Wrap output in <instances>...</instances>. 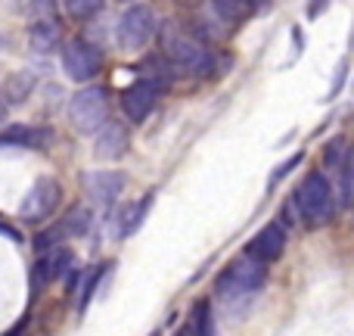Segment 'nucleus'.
<instances>
[{"label":"nucleus","mask_w":354,"mask_h":336,"mask_svg":"<svg viewBox=\"0 0 354 336\" xmlns=\"http://www.w3.org/2000/svg\"><path fill=\"white\" fill-rule=\"evenodd\" d=\"M162 53H165V62L187 75H212L214 66V53L205 44V37H199L196 31L183 28L177 22H165L162 25Z\"/></svg>","instance_id":"f257e3e1"},{"label":"nucleus","mask_w":354,"mask_h":336,"mask_svg":"<svg viewBox=\"0 0 354 336\" xmlns=\"http://www.w3.org/2000/svg\"><path fill=\"white\" fill-rule=\"evenodd\" d=\"M264 277H268V268L255 258L243 256L233 258L224 271L214 281V296H218L224 306H236V302H245L264 287Z\"/></svg>","instance_id":"f03ea898"},{"label":"nucleus","mask_w":354,"mask_h":336,"mask_svg":"<svg viewBox=\"0 0 354 336\" xmlns=\"http://www.w3.org/2000/svg\"><path fill=\"white\" fill-rule=\"evenodd\" d=\"M295 209H299L301 221L311 231L330 224L333 209H336V196H333V184L324 171H308L301 177V184L295 187Z\"/></svg>","instance_id":"7ed1b4c3"},{"label":"nucleus","mask_w":354,"mask_h":336,"mask_svg":"<svg viewBox=\"0 0 354 336\" xmlns=\"http://www.w3.org/2000/svg\"><path fill=\"white\" fill-rule=\"evenodd\" d=\"M159 31V19H156L153 6L147 3H131L128 10L118 16L115 25V41L122 50H143Z\"/></svg>","instance_id":"20e7f679"},{"label":"nucleus","mask_w":354,"mask_h":336,"mask_svg":"<svg viewBox=\"0 0 354 336\" xmlns=\"http://www.w3.org/2000/svg\"><path fill=\"white\" fill-rule=\"evenodd\" d=\"M68 118L81 134H97L109 122V97L103 87H81L68 103Z\"/></svg>","instance_id":"39448f33"},{"label":"nucleus","mask_w":354,"mask_h":336,"mask_svg":"<svg viewBox=\"0 0 354 336\" xmlns=\"http://www.w3.org/2000/svg\"><path fill=\"white\" fill-rule=\"evenodd\" d=\"M59 56H62V69H66V75L72 81H78V85L93 81L100 75V69H103V53H100L91 41H84V37H72V41H66Z\"/></svg>","instance_id":"423d86ee"},{"label":"nucleus","mask_w":354,"mask_h":336,"mask_svg":"<svg viewBox=\"0 0 354 336\" xmlns=\"http://www.w3.org/2000/svg\"><path fill=\"white\" fill-rule=\"evenodd\" d=\"M59 200H62V184L56 177H37L31 184V190L25 193L22 206H19V218H25V221L50 218L56 212V206H59Z\"/></svg>","instance_id":"0eeeda50"},{"label":"nucleus","mask_w":354,"mask_h":336,"mask_svg":"<svg viewBox=\"0 0 354 336\" xmlns=\"http://www.w3.org/2000/svg\"><path fill=\"white\" fill-rule=\"evenodd\" d=\"M159 97H162V87H156L149 78L137 75V81H131V85L122 91V100H118V103H122V112L131 118V122L140 125V122H147L149 112L156 109Z\"/></svg>","instance_id":"6e6552de"},{"label":"nucleus","mask_w":354,"mask_h":336,"mask_svg":"<svg viewBox=\"0 0 354 336\" xmlns=\"http://www.w3.org/2000/svg\"><path fill=\"white\" fill-rule=\"evenodd\" d=\"M72 262L75 258H72V252H68L66 246H53V249L41 252V258L35 262V271H31V290L41 293L47 283L59 281V277L72 268Z\"/></svg>","instance_id":"1a4fd4ad"},{"label":"nucleus","mask_w":354,"mask_h":336,"mask_svg":"<svg viewBox=\"0 0 354 336\" xmlns=\"http://www.w3.org/2000/svg\"><path fill=\"white\" fill-rule=\"evenodd\" d=\"M283 252H286V231H283L280 224H264L261 231L249 240V246H245V256L261 265L277 262Z\"/></svg>","instance_id":"9d476101"},{"label":"nucleus","mask_w":354,"mask_h":336,"mask_svg":"<svg viewBox=\"0 0 354 336\" xmlns=\"http://www.w3.org/2000/svg\"><path fill=\"white\" fill-rule=\"evenodd\" d=\"M81 184H84L91 202H97V206H112V202L118 200V193L124 190V175L122 171H87V175L81 177Z\"/></svg>","instance_id":"9b49d317"},{"label":"nucleus","mask_w":354,"mask_h":336,"mask_svg":"<svg viewBox=\"0 0 354 336\" xmlns=\"http://www.w3.org/2000/svg\"><path fill=\"white\" fill-rule=\"evenodd\" d=\"M50 141H53V131L37 128V125H12L0 131V150H44Z\"/></svg>","instance_id":"f8f14e48"},{"label":"nucleus","mask_w":354,"mask_h":336,"mask_svg":"<svg viewBox=\"0 0 354 336\" xmlns=\"http://www.w3.org/2000/svg\"><path fill=\"white\" fill-rule=\"evenodd\" d=\"M128 143H131V134L122 122H106L103 128L97 131V143H93V153L97 159H106V162H118L124 153H128Z\"/></svg>","instance_id":"ddd939ff"},{"label":"nucleus","mask_w":354,"mask_h":336,"mask_svg":"<svg viewBox=\"0 0 354 336\" xmlns=\"http://www.w3.org/2000/svg\"><path fill=\"white\" fill-rule=\"evenodd\" d=\"M149 209H153V193H147L140 202H128V206L118 209L115 218H112V221H115V237L118 240L134 237V233L143 227V221H147Z\"/></svg>","instance_id":"4468645a"},{"label":"nucleus","mask_w":354,"mask_h":336,"mask_svg":"<svg viewBox=\"0 0 354 336\" xmlns=\"http://www.w3.org/2000/svg\"><path fill=\"white\" fill-rule=\"evenodd\" d=\"M59 25L53 22V19H37V22H31L28 28V41H31V50H37V53H50V50L59 47Z\"/></svg>","instance_id":"2eb2a0df"},{"label":"nucleus","mask_w":354,"mask_h":336,"mask_svg":"<svg viewBox=\"0 0 354 336\" xmlns=\"http://www.w3.org/2000/svg\"><path fill=\"white\" fill-rule=\"evenodd\" d=\"M91 227H93V212L87 206H75L72 212L62 218V231H66V237H84Z\"/></svg>","instance_id":"dca6fc26"},{"label":"nucleus","mask_w":354,"mask_h":336,"mask_svg":"<svg viewBox=\"0 0 354 336\" xmlns=\"http://www.w3.org/2000/svg\"><path fill=\"white\" fill-rule=\"evenodd\" d=\"M189 330H193V336H214V318H212V302L208 299H199L193 306Z\"/></svg>","instance_id":"f3484780"},{"label":"nucleus","mask_w":354,"mask_h":336,"mask_svg":"<svg viewBox=\"0 0 354 336\" xmlns=\"http://www.w3.org/2000/svg\"><path fill=\"white\" fill-rule=\"evenodd\" d=\"M106 0H62L66 6V16L75 19V22H91L100 10H103Z\"/></svg>","instance_id":"a211bd4d"},{"label":"nucleus","mask_w":354,"mask_h":336,"mask_svg":"<svg viewBox=\"0 0 354 336\" xmlns=\"http://www.w3.org/2000/svg\"><path fill=\"white\" fill-rule=\"evenodd\" d=\"M31 87H35V78H31V75H25V72L12 75L3 87V100L6 103H22V100H28Z\"/></svg>","instance_id":"6ab92c4d"},{"label":"nucleus","mask_w":354,"mask_h":336,"mask_svg":"<svg viewBox=\"0 0 354 336\" xmlns=\"http://www.w3.org/2000/svg\"><path fill=\"white\" fill-rule=\"evenodd\" d=\"M103 274H106V265H97V268H91V274L84 277V287H81V296H78V312L81 315H84L87 306H91V299H93V293H97Z\"/></svg>","instance_id":"aec40b11"},{"label":"nucleus","mask_w":354,"mask_h":336,"mask_svg":"<svg viewBox=\"0 0 354 336\" xmlns=\"http://www.w3.org/2000/svg\"><path fill=\"white\" fill-rule=\"evenodd\" d=\"M299 162H301V153L289 156V162H280V166H277V171H274V177H270V190H274V187H277V184H280V181H283V177H286V175H289V171H292L295 166H299Z\"/></svg>","instance_id":"412c9836"},{"label":"nucleus","mask_w":354,"mask_h":336,"mask_svg":"<svg viewBox=\"0 0 354 336\" xmlns=\"http://www.w3.org/2000/svg\"><path fill=\"white\" fill-rule=\"evenodd\" d=\"M342 196H345V202H354V153L348 156V166H345V184H342Z\"/></svg>","instance_id":"4be33fe9"},{"label":"nucleus","mask_w":354,"mask_h":336,"mask_svg":"<svg viewBox=\"0 0 354 336\" xmlns=\"http://www.w3.org/2000/svg\"><path fill=\"white\" fill-rule=\"evenodd\" d=\"M326 3H330V0H314V3H308V19H317L320 12L326 10Z\"/></svg>","instance_id":"5701e85b"},{"label":"nucleus","mask_w":354,"mask_h":336,"mask_svg":"<svg viewBox=\"0 0 354 336\" xmlns=\"http://www.w3.org/2000/svg\"><path fill=\"white\" fill-rule=\"evenodd\" d=\"M25 327H28V318H22V321H19L16 327H12L10 333H3V336H22V330H25Z\"/></svg>","instance_id":"b1692460"},{"label":"nucleus","mask_w":354,"mask_h":336,"mask_svg":"<svg viewBox=\"0 0 354 336\" xmlns=\"http://www.w3.org/2000/svg\"><path fill=\"white\" fill-rule=\"evenodd\" d=\"M6 118V100H3V91H0V122Z\"/></svg>","instance_id":"393cba45"},{"label":"nucleus","mask_w":354,"mask_h":336,"mask_svg":"<svg viewBox=\"0 0 354 336\" xmlns=\"http://www.w3.org/2000/svg\"><path fill=\"white\" fill-rule=\"evenodd\" d=\"M243 3H245V6H249V10H255V6H261V3H264V0H243Z\"/></svg>","instance_id":"a878e982"},{"label":"nucleus","mask_w":354,"mask_h":336,"mask_svg":"<svg viewBox=\"0 0 354 336\" xmlns=\"http://www.w3.org/2000/svg\"><path fill=\"white\" fill-rule=\"evenodd\" d=\"M177 336H193V330H189V324H183L180 330H177Z\"/></svg>","instance_id":"bb28decb"},{"label":"nucleus","mask_w":354,"mask_h":336,"mask_svg":"<svg viewBox=\"0 0 354 336\" xmlns=\"http://www.w3.org/2000/svg\"><path fill=\"white\" fill-rule=\"evenodd\" d=\"M149 336H162V333H159V330H153V333H149Z\"/></svg>","instance_id":"cd10ccee"},{"label":"nucleus","mask_w":354,"mask_h":336,"mask_svg":"<svg viewBox=\"0 0 354 336\" xmlns=\"http://www.w3.org/2000/svg\"><path fill=\"white\" fill-rule=\"evenodd\" d=\"M37 3H50V0H37Z\"/></svg>","instance_id":"c85d7f7f"}]
</instances>
